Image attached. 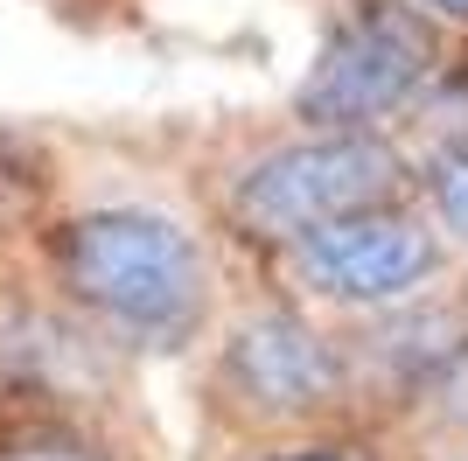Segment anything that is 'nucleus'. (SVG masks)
Returning <instances> with one entry per match:
<instances>
[{
	"mask_svg": "<svg viewBox=\"0 0 468 461\" xmlns=\"http://www.w3.org/2000/svg\"><path fill=\"white\" fill-rule=\"evenodd\" d=\"M406 182V161L371 134H314L293 140V147L266 154L238 175L231 189V217L252 238H308L322 224H343V217L385 210L391 189Z\"/></svg>",
	"mask_w": 468,
	"mask_h": 461,
	"instance_id": "3",
	"label": "nucleus"
},
{
	"mask_svg": "<svg viewBox=\"0 0 468 461\" xmlns=\"http://www.w3.org/2000/svg\"><path fill=\"white\" fill-rule=\"evenodd\" d=\"M427 189H433V210L454 238H468V134L441 140L427 161Z\"/></svg>",
	"mask_w": 468,
	"mask_h": 461,
	"instance_id": "7",
	"label": "nucleus"
},
{
	"mask_svg": "<svg viewBox=\"0 0 468 461\" xmlns=\"http://www.w3.org/2000/svg\"><path fill=\"white\" fill-rule=\"evenodd\" d=\"M427 15H448V21H468V0H420Z\"/></svg>",
	"mask_w": 468,
	"mask_h": 461,
	"instance_id": "10",
	"label": "nucleus"
},
{
	"mask_svg": "<svg viewBox=\"0 0 468 461\" xmlns=\"http://www.w3.org/2000/svg\"><path fill=\"white\" fill-rule=\"evenodd\" d=\"M433 70V28L420 7L399 0H350L329 21V36L314 49L293 113L322 134H356L371 119L399 113Z\"/></svg>",
	"mask_w": 468,
	"mask_h": 461,
	"instance_id": "2",
	"label": "nucleus"
},
{
	"mask_svg": "<svg viewBox=\"0 0 468 461\" xmlns=\"http://www.w3.org/2000/svg\"><path fill=\"white\" fill-rule=\"evenodd\" d=\"M0 461H112V455L63 420H21L0 434Z\"/></svg>",
	"mask_w": 468,
	"mask_h": 461,
	"instance_id": "6",
	"label": "nucleus"
},
{
	"mask_svg": "<svg viewBox=\"0 0 468 461\" xmlns=\"http://www.w3.org/2000/svg\"><path fill=\"white\" fill-rule=\"evenodd\" d=\"M57 280L98 322L147 349H176L210 307V273L196 238L161 210H91L49 238Z\"/></svg>",
	"mask_w": 468,
	"mask_h": 461,
	"instance_id": "1",
	"label": "nucleus"
},
{
	"mask_svg": "<svg viewBox=\"0 0 468 461\" xmlns=\"http://www.w3.org/2000/svg\"><path fill=\"white\" fill-rule=\"evenodd\" d=\"M273 461H350V455H335V447H287V455H273Z\"/></svg>",
	"mask_w": 468,
	"mask_h": 461,
	"instance_id": "9",
	"label": "nucleus"
},
{
	"mask_svg": "<svg viewBox=\"0 0 468 461\" xmlns=\"http://www.w3.org/2000/svg\"><path fill=\"white\" fill-rule=\"evenodd\" d=\"M308 287L335 294V301H399V294L427 287L441 266L433 230L406 210H364L343 224H322L293 245Z\"/></svg>",
	"mask_w": 468,
	"mask_h": 461,
	"instance_id": "4",
	"label": "nucleus"
},
{
	"mask_svg": "<svg viewBox=\"0 0 468 461\" xmlns=\"http://www.w3.org/2000/svg\"><path fill=\"white\" fill-rule=\"evenodd\" d=\"M224 378L245 405L259 413H314L343 391V364L335 349L314 336L301 315L287 307H266V315H245L231 328V349H224Z\"/></svg>",
	"mask_w": 468,
	"mask_h": 461,
	"instance_id": "5",
	"label": "nucleus"
},
{
	"mask_svg": "<svg viewBox=\"0 0 468 461\" xmlns=\"http://www.w3.org/2000/svg\"><path fill=\"white\" fill-rule=\"evenodd\" d=\"M36 196H42V161L21 147V140L0 134V230L15 224V217L36 203Z\"/></svg>",
	"mask_w": 468,
	"mask_h": 461,
	"instance_id": "8",
	"label": "nucleus"
}]
</instances>
